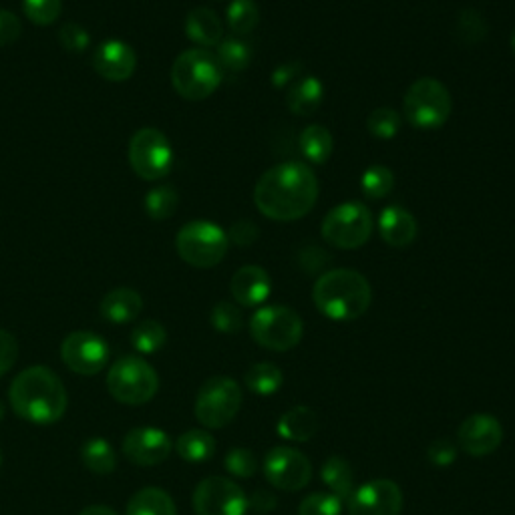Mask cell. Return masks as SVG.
<instances>
[{"label": "cell", "mask_w": 515, "mask_h": 515, "mask_svg": "<svg viewBox=\"0 0 515 515\" xmlns=\"http://www.w3.org/2000/svg\"><path fill=\"white\" fill-rule=\"evenodd\" d=\"M264 475L282 491H300L310 483L312 465L304 453L292 447H274L264 459Z\"/></svg>", "instance_id": "5bb4252c"}, {"label": "cell", "mask_w": 515, "mask_h": 515, "mask_svg": "<svg viewBox=\"0 0 515 515\" xmlns=\"http://www.w3.org/2000/svg\"><path fill=\"white\" fill-rule=\"evenodd\" d=\"M345 509V501L334 493L316 491L304 497L298 505V515H340Z\"/></svg>", "instance_id": "8d00e7d4"}, {"label": "cell", "mask_w": 515, "mask_h": 515, "mask_svg": "<svg viewBox=\"0 0 515 515\" xmlns=\"http://www.w3.org/2000/svg\"><path fill=\"white\" fill-rule=\"evenodd\" d=\"M81 461L91 473H97V475H109L117 467V455L111 443L101 437H93L83 445Z\"/></svg>", "instance_id": "f1b7e54d"}, {"label": "cell", "mask_w": 515, "mask_h": 515, "mask_svg": "<svg viewBox=\"0 0 515 515\" xmlns=\"http://www.w3.org/2000/svg\"><path fill=\"white\" fill-rule=\"evenodd\" d=\"M250 505L264 511V509H272L276 505V499H274V495H270L266 491H256V495L250 499Z\"/></svg>", "instance_id": "c3c4849f"}, {"label": "cell", "mask_w": 515, "mask_h": 515, "mask_svg": "<svg viewBox=\"0 0 515 515\" xmlns=\"http://www.w3.org/2000/svg\"><path fill=\"white\" fill-rule=\"evenodd\" d=\"M186 35L200 47H218L224 39V27L214 11L198 7L186 17Z\"/></svg>", "instance_id": "7402d4cb"}, {"label": "cell", "mask_w": 515, "mask_h": 515, "mask_svg": "<svg viewBox=\"0 0 515 515\" xmlns=\"http://www.w3.org/2000/svg\"><path fill=\"white\" fill-rule=\"evenodd\" d=\"M304 324L296 310L290 306H262L250 318V334L262 349L286 353L298 347Z\"/></svg>", "instance_id": "8992f818"}, {"label": "cell", "mask_w": 515, "mask_h": 515, "mask_svg": "<svg viewBox=\"0 0 515 515\" xmlns=\"http://www.w3.org/2000/svg\"><path fill=\"white\" fill-rule=\"evenodd\" d=\"M93 67L103 79L119 83V81H127L135 73L137 57L127 43L109 39L97 47L93 57Z\"/></svg>", "instance_id": "ac0fdd59"}, {"label": "cell", "mask_w": 515, "mask_h": 515, "mask_svg": "<svg viewBox=\"0 0 515 515\" xmlns=\"http://www.w3.org/2000/svg\"><path fill=\"white\" fill-rule=\"evenodd\" d=\"M230 292L234 296V300L240 304V306H248V308H254V306H262L270 292H272V280H270V274L256 266V264H248V266H242L234 276H232V282H230Z\"/></svg>", "instance_id": "d6986e66"}, {"label": "cell", "mask_w": 515, "mask_h": 515, "mask_svg": "<svg viewBox=\"0 0 515 515\" xmlns=\"http://www.w3.org/2000/svg\"><path fill=\"white\" fill-rule=\"evenodd\" d=\"M349 515H401L403 491L391 479H373L347 499Z\"/></svg>", "instance_id": "9a60e30c"}, {"label": "cell", "mask_w": 515, "mask_h": 515, "mask_svg": "<svg viewBox=\"0 0 515 515\" xmlns=\"http://www.w3.org/2000/svg\"><path fill=\"white\" fill-rule=\"evenodd\" d=\"M63 9V0H23V11L39 27L53 25Z\"/></svg>", "instance_id": "f35d334b"}, {"label": "cell", "mask_w": 515, "mask_h": 515, "mask_svg": "<svg viewBox=\"0 0 515 515\" xmlns=\"http://www.w3.org/2000/svg\"><path fill=\"white\" fill-rule=\"evenodd\" d=\"M59 39L69 53H83L91 43L89 33L77 23H67L65 27H61Z\"/></svg>", "instance_id": "7bdbcfd3"}, {"label": "cell", "mask_w": 515, "mask_h": 515, "mask_svg": "<svg viewBox=\"0 0 515 515\" xmlns=\"http://www.w3.org/2000/svg\"><path fill=\"white\" fill-rule=\"evenodd\" d=\"M180 204L178 192L171 186H157L145 196V212L153 220H167L176 214Z\"/></svg>", "instance_id": "e575fe53"}, {"label": "cell", "mask_w": 515, "mask_h": 515, "mask_svg": "<svg viewBox=\"0 0 515 515\" xmlns=\"http://www.w3.org/2000/svg\"><path fill=\"white\" fill-rule=\"evenodd\" d=\"M232 240L238 244V246H250L256 242L260 230L254 222H248V220H240L232 226Z\"/></svg>", "instance_id": "bcb514c9"}, {"label": "cell", "mask_w": 515, "mask_h": 515, "mask_svg": "<svg viewBox=\"0 0 515 515\" xmlns=\"http://www.w3.org/2000/svg\"><path fill=\"white\" fill-rule=\"evenodd\" d=\"M367 129L373 137L389 141L393 139L401 129V115L391 107H377L367 117Z\"/></svg>", "instance_id": "d590c367"}, {"label": "cell", "mask_w": 515, "mask_h": 515, "mask_svg": "<svg viewBox=\"0 0 515 515\" xmlns=\"http://www.w3.org/2000/svg\"><path fill=\"white\" fill-rule=\"evenodd\" d=\"M511 49H513V51H515V33H513V35H511Z\"/></svg>", "instance_id": "816d5d0a"}, {"label": "cell", "mask_w": 515, "mask_h": 515, "mask_svg": "<svg viewBox=\"0 0 515 515\" xmlns=\"http://www.w3.org/2000/svg\"><path fill=\"white\" fill-rule=\"evenodd\" d=\"M395 186V176L387 165H371L361 176V190L369 200H385Z\"/></svg>", "instance_id": "836d02e7"}, {"label": "cell", "mask_w": 515, "mask_h": 515, "mask_svg": "<svg viewBox=\"0 0 515 515\" xmlns=\"http://www.w3.org/2000/svg\"><path fill=\"white\" fill-rule=\"evenodd\" d=\"M322 99L324 87L316 77H304L292 83V89L286 95L288 109L298 117H310L314 111H318Z\"/></svg>", "instance_id": "cb8c5ba5"}, {"label": "cell", "mask_w": 515, "mask_h": 515, "mask_svg": "<svg viewBox=\"0 0 515 515\" xmlns=\"http://www.w3.org/2000/svg\"><path fill=\"white\" fill-rule=\"evenodd\" d=\"M427 459L435 465V467H451L457 459V447L449 441V439H437L429 445L427 449Z\"/></svg>", "instance_id": "ee69618b"}, {"label": "cell", "mask_w": 515, "mask_h": 515, "mask_svg": "<svg viewBox=\"0 0 515 515\" xmlns=\"http://www.w3.org/2000/svg\"><path fill=\"white\" fill-rule=\"evenodd\" d=\"M226 21L236 37L252 33L260 23V9L256 0H232L226 13Z\"/></svg>", "instance_id": "1f68e13d"}, {"label": "cell", "mask_w": 515, "mask_h": 515, "mask_svg": "<svg viewBox=\"0 0 515 515\" xmlns=\"http://www.w3.org/2000/svg\"><path fill=\"white\" fill-rule=\"evenodd\" d=\"M318 200V178L300 161H286L266 169L254 188V204L274 222H296L312 212Z\"/></svg>", "instance_id": "6da1fadb"}, {"label": "cell", "mask_w": 515, "mask_h": 515, "mask_svg": "<svg viewBox=\"0 0 515 515\" xmlns=\"http://www.w3.org/2000/svg\"><path fill=\"white\" fill-rule=\"evenodd\" d=\"M242 401V389L234 379L212 377L198 391L196 419L206 429H222L236 419Z\"/></svg>", "instance_id": "30bf717a"}, {"label": "cell", "mask_w": 515, "mask_h": 515, "mask_svg": "<svg viewBox=\"0 0 515 515\" xmlns=\"http://www.w3.org/2000/svg\"><path fill=\"white\" fill-rule=\"evenodd\" d=\"M3 419H5V405L0 403V421H3Z\"/></svg>", "instance_id": "f907efd6"}, {"label": "cell", "mask_w": 515, "mask_h": 515, "mask_svg": "<svg viewBox=\"0 0 515 515\" xmlns=\"http://www.w3.org/2000/svg\"><path fill=\"white\" fill-rule=\"evenodd\" d=\"M375 230L371 210L357 200L332 208L322 222V238L336 250H357L369 242Z\"/></svg>", "instance_id": "5b68a950"}, {"label": "cell", "mask_w": 515, "mask_h": 515, "mask_svg": "<svg viewBox=\"0 0 515 515\" xmlns=\"http://www.w3.org/2000/svg\"><path fill=\"white\" fill-rule=\"evenodd\" d=\"M79 515H117V511L107 505H89Z\"/></svg>", "instance_id": "681fc988"}, {"label": "cell", "mask_w": 515, "mask_h": 515, "mask_svg": "<svg viewBox=\"0 0 515 515\" xmlns=\"http://www.w3.org/2000/svg\"><path fill=\"white\" fill-rule=\"evenodd\" d=\"M61 359L73 373L93 377L107 367L109 345L95 332L77 330L63 340Z\"/></svg>", "instance_id": "4fadbf2b"}, {"label": "cell", "mask_w": 515, "mask_h": 515, "mask_svg": "<svg viewBox=\"0 0 515 515\" xmlns=\"http://www.w3.org/2000/svg\"><path fill=\"white\" fill-rule=\"evenodd\" d=\"M210 322L212 326L218 330V332H224V334H236L242 330L244 326V316H242V310L234 304V302H218L214 308H212V314H210Z\"/></svg>", "instance_id": "74e56055"}, {"label": "cell", "mask_w": 515, "mask_h": 515, "mask_svg": "<svg viewBox=\"0 0 515 515\" xmlns=\"http://www.w3.org/2000/svg\"><path fill=\"white\" fill-rule=\"evenodd\" d=\"M320 477H322V483L330 489V493H334L342 501H347L355 491L353 467L347 459H342L338 455L324 461L320 469Z\"/></svg>", "instance_id": "484cf974"}, {"label": "cell", "mask_w": 515, "mask_h": 515, "mask_svg": "<svg viewBox=\"0 0 515 515\" xmlns=\"http://www.w3.org/2000/svg\"><path fill=\"white\" fill-rule=\"evenodd\" d=\"M300 69H302L300 63H286V65L278 67V69L272 73V83H274V87L282 89V87L290 85L292 81H296Z\"/></svg>", "instance_id": "7dc6e473"}, {"label": "cell", "mask_w": 515, "mask_h": 515, "mask_svg": "<svg viewBox=\"0 0 515 515\" xmlns=\"http://www.w3.org/2000/svg\"><path fill=\"white\" fill-rule=\"evenodd\" d=\"M312 302L322 316L334 322H351L369 310L373 290L361 272L334 268L316 280L312 288Z\"/></svg>", "instance_id": "3957f363"}, {"label": "cell", "mask_w": 515, "mask_h": 515, "mask_svg": "<svg viewBox=\"0 0 515 515\" xmlns=\"http://www.w3.org/2000/svg\"><path fill=\"white\" fill-rule=\"evenodd\" d=\"M457 441L461 451L471 457H485L499 449L503 441V427L501 423L487 413L469 415L457 431Z\"/></svg>", "instance_id": "e0dca14e"}, {"label": "cell", "mask_w": 515, "mask_h": 515, "mask_svg": "<svg viewBox=\"0 0 515 515\" xmlns=\"http://www.w3.org/2000/svg\"><path fill=\"white\" fill-rule=\"evenodd\" d=\"M298 149L304 155V159H308L314 165H322L330 159L334 149L332 133L326 127L312 123L302 129L298 137Z\"/></svg>", "instance_id": "4316f807"}, {"label": "cell", "mask_w": 515, "mask_h": 515, "mask_svg": "<svg viewBox=\"0 0 515 515\" xmlns=\"http://www.w3.org/2000/svg\"><path fill=\"white\" fill-rule=\"evenodd\" d=\"M417 222L401 206H387L379 216V234L393 248H407L417 238Z\"/></svg>", "instance_id": "ffe728a7"}, {"label": "cell", "mask_w": 515, "mask_h": 515, "mask_svg": "<svg viewBox=\"0 0 515 515\" xmlns=\"http://www.w3.org/2000/svg\"><path fill=\"white\" fill-rule=\"evenodd\" d=\"M278 435L286 441L304 443L310 441L318 431V417L310 407H292L278 421Z\"/></svg>", "instance_id": "603a6c76"}, {"label": "cell", "mask_w": 515, "mask_h": 515, "mask_svg": "<svg viewBox=\"0 0 515 515\" xmlns=\"http://www.w3.org/2000/svg\"><path fill=\"white\" fill-rule=\"evenodd\" d=\"M230 238L214 222L196 220L186 224L178 238L176 248L180 258L194 268H214L228 254Z\"/></svg>", "instance_id": "9c48e42d"}, {"label": "cell", "mask_w": 515, "mask_h": 515, "mask_svg": "<svg viewBox=\"0 0 515 515\" xmlns=\"http://www.w3.org/2000/svg\"><path fill=\"white\" fill-rule=\"evenodd\" d=\"M101 316L111 324L133 322L143 310V298L131 288H117L105 294L101 300Z\"/></svg>", "instance_id": "44dd1931"}, {"label": "cell", "mask_w": 515, "mask_h": 515, "mask_svg": "<svg viewBox=\"0 0 515 515\" xmlns=\"http://www.w3.org/2000/svg\"><path fill=\"white\" fill-rule=\"evenodd\" d=\"M244 383L252 393L260 397H268L280 391L284 383V375L274 363H256L244 375Z\"/></svg>", "instance_id": "f546056e"}, {"label": "cell", "mask_w": 515, "mask_h": 515, "mask_svg": "<svg viewBox=\"0 0 515 515\" xmlns=\"http://www.w3.org/2000/svg\"><path fill=\"white\" fill-rule=\"evenodd\" d=\"M21 35V21L15 13L0 9V47L13 45Z\"/></svg>", "instance_id": "f6af8a7d"}, {"label": "cell", "mask_w": 515, "mask_h": 515, "mask_svg": "<svg viewBox=\"0 0 515 515\" xmlns=\"http://www.w3.org/2000/svg\"><path fill=\"white\" fill-rule=\"evenodd\" d=\"M121 449L131 463L139 467H153L171 455L174 443H171L165 431L157 427H137L125 435Z\"/></svg>", "instance_id": "2e32d148"}, {"label": "cell", "mask_w": 515, "mask_h": 515, "mask_svg": "<svg viewBox=\"0 0 515 515\" xmlns=\"http://www.w3.org/2000/svg\"><path fill=\"white\" fill-rule=\"evenodd\" d=\"M453 109L447 87L431 77L417 79L405 93V119L417 129H439L447 123Z\"/></svg>", "instance_id": "ba28073f"}, {"label": "cell", "mask_w": 515, "mask_h": 515, "mask_svg": "<svg viewBox=\"0 0 515 515\" xmlns=\"http://www.w3.org/2000/svg\"><path fill=\"white\" fill-rule=\"evenodd\" d=\"M129 163L141 180L157 182L171 171L174 149H171L165 133L145 127L139 129L129 141Z\"/></svg>", "instance_id": "8fae6325"}, {"label": "cell", "mask_w": 515, "mask_h": 515, "mask_svg": "<svg viewBox=\"0 0 515 515\" xmlns=\"http://www.w3.org/2000/svg\"><path fill=\"white\" fill-rule=\"evenodd\" d=\"M192 503L196 515H246L250 499L232 479L212 475L198 483Z\"/></svg>", "instance_id": "7c38bea8"}, {"label": "cell", "mask_w": 515, "mask_h": 515, "mask_svg": "<svg viewBox=\"0 0 515 515\" xmlns=\"http://www.w3.org/2000/svg\"><path fill=\"white\" fill-rule=\"evenodd\" d=\"M19 361V342L9 332L0 328V377H5Z\"/></svg>", "instance_id": "b9f144b4"}, {"label": "cell", "mask_w": 515, "mask_h": 515, "mask_svg": "<svg viewBox=\"0 0 515 515\" xmlns=\"http://www.w3.org/2000/svg\"><path fill=\"white\" fill-rule=\"evenodd\" d=\"M457 31L461 35V39L465 43H479L485 33H487V27H485V21L483 17L473 11V9H467L459 15V23H457Z\"/></svg>", "instance_id": "60d3db41"}, {"label": "cell", "mask_w": 515, "mask_h": 515, "mask_svg": "<svg viewBox=\"0 0 515 515\" xmlns=\"http://www.w3.org/2000/svg\"><path fill=\"white\" fill-rule=\"evenodd\" d=\"M0 465H3V453H0Z\"/></svg>", "instance_id": "f5cc1de1"}, {"label": "cell", "mask_w": 515, "mask_h": 515, "mask_svg": "<svg viewBox=\"0 0 515 515\" xmlns=\"http://www.w3.org/2000/svg\"><path fill=\"white\" fill-rule=\"evenodd\" d=\"M224 69L208 49L184 51L171 67V85L188 101H202L216 93Z\"/></svg>", "instance_id": "277c9868"}, {"label": "cell", "mask_w": 515, "mask_h": 515, "mask_svg": "<svg viewBox=\"0 0 515 515\" xmlns=\"http://www.w3.org/2000/svg\"><path fill=\"white\" fill-rule=\"evenodd\" d=\"M13 411L35 425H51L67 411L63 381L47 367H29L17 375L9 391Z\"/></svg>", "instance_id": "7a4b0ae2"}, {"label": "cell", "mask_w": 515, "mask_h": 515, "mask_svg": "<svg viewBox=\"0 0 515 515\" xmlns=\"http://www.w3.org/2000/svg\"><path fill=\"white\" fill-rule=\"evenodd\" d=\"M222 69L228 71H244L252 61V47L242 37H228L222 39L218 45V55Z\"/></svg>", "instance_id": "d6a6232c"}, {"label": "cell", "mask_w": 515, "mask_h": 515, "mask_svg": "<svg viewBox=\"0 0 515 515\" xmlns=\"http://www.w3.org/2000/svg\"><path fill=\"white\" fill-rule=\"evenodd\" d=\"M125 515H178V509L167 491L145 487L129 499Z\"/></svg>", "instance_id": "d4e9b609"}, {"label": "cell", "mask_w": 515, "mask_h": 515, "mask_svg": "<svg viewBox=\"0 0 515 515\" xmlns=\"http://www.w3.org/2000/svg\"><path fill=\"white\" fill-rule=\"evenodd\" d=\"M107 389L115 401L137 407L149 403L157 395L159 377L145 359L129 355L115 361L109 369Z\"/></svg>", "instance_id": "52a82bcc"}, {"label": "cell", "mask_w": 515, "mask_h": 515, "mask_svg": "<svg viewBox=\"0 0 515 515\" xmlns=\"http://www.w3.org/2000/svg\"><path fill=\"white\" fill-rule=\"evenodd\" d=\"M224 465H226L228 473H232L234 477H240V479L252 477L258 471L256 455L250 449H244V447L230 449L226 459H224Z\"/></svg>", "instance_id": "ab89813d"}, {"label": "cell", "mask_w": 515, "mask_h": 515, "mask_svg": "<svg viewBox=\"0 0 515 515\" xmlns=\"http://www.w3.org/2000/svg\"><path fill=\"white\" fill-rule=\"evenodd\" d=\"M167 340V332L157 320H143L131 332V345L139 355H155L163 349Z\"/></svg>", "instance_id": "4dcf8cb0"}, {"label": "cell", "mask_w": 515, "mask_h": 515, "mask_svg": "<svg viewBox=\"0 0 515 515\" xmlns=\"http://www.w3.org/2000/svg\"><path fill=\"white\" fill-rule=\"evenodd\" d=\"M178 455L188 463H204L216 453V439L202 429H192L180 435L176 443Z\"/></svg>", "instance_id": "83f0119b"}]
</instances>
